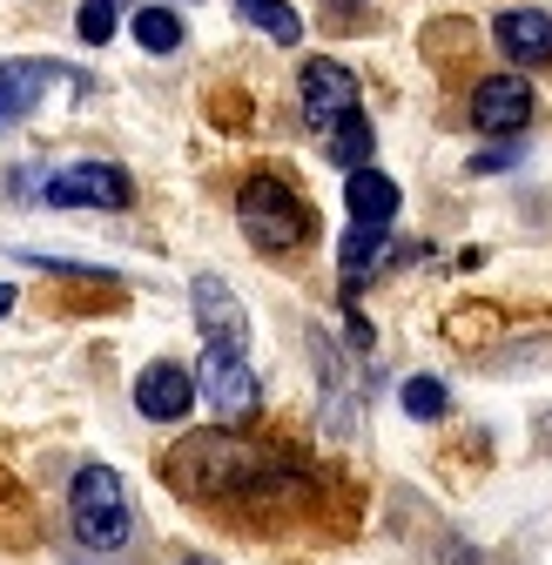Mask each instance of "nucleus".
I'll use <instances>...</instances> for the list:
<instances>
[{
    "instance_id": "1",
    "label": "nucleus",
    "mask_w": 552,
    "mask_h": 565,
    "mask_svg": "<svg viewBox=\"0 0 552 565\" xmlns=\"http://www.w3.org/2000/svg\"><path fill=\"white\" fill-rule=\"evenodd\" d=\"M176 484L195 491V499H263L269 491V458L256 445H243L236 431H210V438H189L169 458Z\"/></svg>"
},
{
    "instance_id": "2",
    "label": "nucleus",
    "mask_w": 552,
    "mask_h": 565,
    "mask_svg": "<svg viewBox=\"0 0 552 565\" xmlns=\"http://www.w3.org/2000/svg\"><path fill=\"white\" fill-rule=\"evenodd\" d=\"M236 223H243V236H250L263 256H290V249H304L310 230H317L310 202H304L284 175H250V182L236 189Z\"/></svg>"
},
{
    "instance_id": "3",
    "label": "nucleus",
    "mask_w": 552,
    "mask_h": 565,
    "mask_svg": "<svg viewBox=\"0 0 552 565\" xmlns=\"http://www.w3.org/2000/svg\"><path fill=\"white\" fill-rule=\"evenodd\" d=\"M67 525L88 552H121L135 539V512H128V484L108 465H82L67 484Z\"/></svg>"
},
{
    "instance_id": "4",
    "label": "nucleus",
    "mask_w": 552,
    "mask_h": 565,
    "mask_svg": "<svg viewBox=\"0 0 552 565\" xmlns=\"http://www.w3.org/2000/svg\"><path fill=\"white\" fill-rule=\"evenodd\" d=\"M34 202L47 209H128L135 202V175L121 162H67L41 182H28Z\"/></svg>"
},
{
    "instance_id": "5",
    "label": "nucleus",
    "mask_w": 552,
    "mask_h": 565,
    "mask_svg": "<svg viewBox=\"0 0 552 565\" xmlns=\"http://www.w3.org/2000/svg\"><path fill=\"white\" fill-rule=\"evenodd\" d=\"M195 397H210V417L223 424V431H236V424H250L256 404H263V377L250 371L243 350H202Z\"/></svg>"
},
{
    "instance_id": "6",
    "label": "nucleus",
    "mask_w": 552,
    "mask_h": 565,
    "mask_svg": "<svg viewBox=\"0 0 552 565\" xmlns=\"http://www.w3.org/2000/svg\"><path fill=\"white\" fill-rule=\"evenodd\" d=\"M297 108H304V121L323 135V128H337L343 115L364 108V88H358V75H351L343 61H304V67H297Z\"/></svg>"
},
{
    "instance_id": "7",
    "label": "nucleus",
    "mask_w": 552,
    "mask_h": 565,
    "mask_svg": "<svg viewBox=\"0 0 552 565\" xmlns=\"http://www.w3.org/2000/svg\"><path fill=\"white\" fill-rule=\"evenodd\" d=\"M189 303H195L202 350H243V358H250V310H243V297L230 290L216 269H202V276L189 282Z\"/></svg>"
},
{
    "instance_id": "8",
    "label": "nucleus",
    "mask_w": 552,
    "mask_h": 565,
    "mask_svg": "<svg viewBox=\"0 0 552 565\" xmlns=\"http://www.w3.org/2000/svg\"><path fill=\"white\" fill-rule=\"evenodd\" d=\"M532 115H539V95H532L526 75H486V82L471 88V121H478V135H526Z\"/></svg>"
},
{
    "instance_id": "9",
    "label": "nucleus",
    "mask_w": 552,
    "mask_h": 565,
    "mask_svg": "<svg viewBox=\"0 0 552 565\" xmlns=\"http://www.w3.org/2000/svg\"><path fill=\"white\" fill-rule=\"evenodd\" d=\"M54 82H67V88H88L82 75H67L61 61H34V54H21V61H0V128H14L28 108H41V95H47Z\"/></svg>"
},
{
    "instance_id": "10",
    "label": "nucleus",
    "mask_w": 552,
    "mask_h": 565,
    "mask_svg": "<svg viewBox=\"0 0 552 565\" xmlns=\"http://www.w3.org/2000/svg\"><path fill=\"white\" fill-rule=\"evenodd\" d=\"M135 411H142L149 424H182L195 411V377L169 358L142 364V377H135Z\"/></svg>"
},
{
    "instance_id": "11",
    "label": "nucleus",
    "mask_w": 552,
    "mask_h": 565,
    "mask_svg": "<svg viewBox=\"0 0 552 565\" xmlns=\"http://www.w3.org/2000/svg\"><path fill=\"white\" fill-rule=\"evenodd\" d=\"M492 41H499L506 61L545 67V61H552V14H545V8H506V14L492 21Z\"/></svg>"
},
{
    "instance_id": "12",
    "label": "nucleus",
    "mask_w": 552,
    "mask_h": 565,
    "mask_svg": "<svg viewBox=\"0 0 552 565\" xmlns=\"http://www.w3.org/2000/svg\"><path fill=\"white\" fill-rule=\"evenodd\" d=\"M343 202H351V223L364 230H391L397 223V182L384 169H358V175H343Z\"/></svg>"
},
{
    "instance_id": "13",
    "label": "nucleus",
    "mask_w": 552,
    "mask_h": 565,
    "mask_svg": "<svg viewBox=\"0 0 552 565\" xmlns=\"http://www.w3.org/2000/svg\"><path fill=\"white\" fill-rule=\"evenodd\" d=\"M371 149H378V135H371V115H364V108H358V115H343L337 128H323V156H330L343 175L371 169Z\"/></svg>"
},
{
    "instance_id": "14",
    "label": "nucleus",
    "mask_w": 552,
    "mask_h": 565,
    "mask_svg": "<svg viewBox=\"0 0 552 565\" xmlns=\"http://www.w3.org/2000/svg\"><path fill=\"white\" fill-rule=\"evenodd\" d=\"M236 14H243L250 28H263L276 47H297V41H304V14L290 8V0H236Z\"/></svg>"
},
{
    "instance_id": "15",
    "label": "nucleus",
    "mask_w": 552,
    "mask_h": 565,
    "mask_svg": "<svg viewBox=\"0 0 552 565\" xmlns=\"http://www.w3.org/2000/svg\"><path fill=\"white\" fill-rule=\"evenodd\" d=\"M135 41L149 54H176L182 47V14L176 8H135Z\"/></svg>"
},
{
    "instance_id": "16",
    "label": "nucleus",
    "mask_w": 552,
    "mask_h": 565,
    "mask_svg": "<svg viewBox=\"0 0 552 565\" xmlns=\"http://www.w3.org/2000/svg\"><path fill=\"white\" fill-rule=\"evenodd\" d=\"M397 404H404V417H425V424H432V417L452 411V391H445L438 377H404V384H397Z\"/></svg>"
},
{
    "instance_id": "17",
    "label": "nucleus",
    "mask_w": 552,
    "mask_h": 565,
    "mask_svg": "<svg viewBox=\"0 0 552 565\" xmlns=\"http://www.w3.org/2000/svg\"><path fill=\"white\" fill-rule=\"evenodd\" d=\"M115 0H82V14H75V34L88 41V47H102V41H115Z\"/></svg>"
},
{
    "instance_id": "18",
    "label": "nucleus",
    "mask_w": 552,
    "mask_h": 565,
    "mask_svg": "<svg viewBox=\"0 0 552 565\" xmlns=\"http://www.w3.org/2000/svg\"><path fill=\"white\" fill-rule=\"evenodd\" d=\"M512 162H519V149H486V156H471V175H499Z\"/></svg>"
},
{
    "instance_id": "19",
    "label": "nucleus",
    "mask_w": 552,
    "mask_h": 565,
    "mask_svg": "<svg viewBox=\"0 0 552 565\" xmlns=\"http://www.w3.org/2000/svg\"><path fill=\"white\" fill-rule=\"evenodd\" d=\"M14 310V282H0V317H8Z\"/></svg>"
},
{
    "instance_id": "20",
    "label": "nucleus",
    "mask_w": 552,
    "mask_h": 565,
    "mask_svg": "<svg viewBox=\"0 0 552 565\" xmlns=\"http://www.w3.org/2000/svg\"><path fill=\"white\" fill-rule=\"evenodd\" d=\"M330 8H337V14H351V8H364V0H330Z\"/></svg>"
},
{
    "instance_id": "21",
    "label": "nucleus",
    "mask_w": 552,
    "mask_h": 565,
    "mask_svg": "<svg viewBox=\"0 0 552 565\" xmlns=\"http://www.w3.org/2000/svg\"><path fill=\"white\" fill-rule=\"evenodd\" d=\"M182 565H202V558H182Z\"/></svg>"
}]
</instances>
